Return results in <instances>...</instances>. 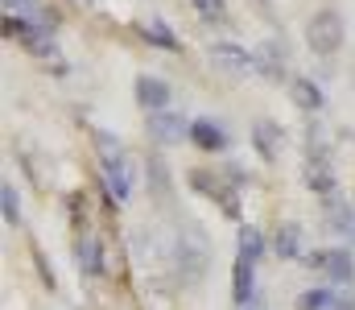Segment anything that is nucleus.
I'll list each match as a JSON object with an SVG mask.
<instances>
[{
    "mask_svg": "<svg viewBox=\"0 0 355 310\" xmlns=\"http://www.w3.org/2000/svg\"><path fill=\"white\" fill-rule=\"evenodd\" d=\"M306 42H310V50H314V54H322V58L339 54V46H343V17H339L335 8L314 12V17H310V25H306Z\"/></svg>",
    "mask_w": 355,
    "mask_h": 310,
    "instance_id": "f257e3e1",
    "label": "nucleus"
},
{
    "mask_svg": "<svg viewBox=\"0 0 355 310\" xmlns=\"http://www.w3.org/2000/svg\"><path fill=\"white\" fill-rule=\"evenodd\" d=\"M178 273H182V282H198L207 273V236L194 223L186 232H178Z\"/></svg>",
    "mask_w": 355,
    "mask_h": 310,
    "instance_id": "f03ea898",
    "label": "nucleus"
},
{
    "mask_svg": "<svg viewBox=\"0 0 355 310\" xmlns=\"http://www.w3.org/2000/svg\"><path fill=\"white\" fill-rule=\"evenodd\" d=\"M190 187L198 191V195H207L211 203L223 207V215L227 219H240V203H236V191L223 182V178H215L211 170H190Z\"/></svg>",
    "mask_w": 355,
    "mask_h": 310,
    "instance_id": "7ed1b4c3",
    "label": "nucleus"
},
{
    "mask_svg": "<svg viewBox=\"0 0 355 310\" xmlns=\"http://www.w3.org/2000/svg\"><path fill=\"white\" fill-rule=\"evenodd\" d=\"M306 265L322 269L331 282H343V286L355 277V261H352V252H343V248H314V252H306Z\"/></svg>",
    "mask_w": 355,
    "mask_h": 310,
    "instance_id": "20e7f679",
    "label": "nucleus"
},
{
    "mask_svg": "<svg viewBox=\"0 0 355 310\" xmlns=\"http://www.w3.org/2000/svg\"><path fill=\"white\" fill-rule=\"evenodd\" d=\"M232 302H236V310H248L257 302V261H248L240 252L232 265Z\"/></svg>",
    "mask_w": 355,
    "mask_h": 310,
    "instance_id": "39448f33",
    "label": "nucleus"
},
{
    "mask_svg": "<svg viewBox=\"0 0 355 310\" xmlns=\"http://www.w3.org/2000/svg\"><path fill=\"white\" fill-rule=\"evenodd\" d=\"M71 252H75V265H79V273L83 277H103V248H99V240L91 236V232H75V244H71Z\"/></svg>",
    "mask_w": 355,
    "mask_h": 310,
    "instance_id": "423d86ee",
    "label": "nucleus"
},
{
    "mask_svg": "<svg viewBox=\"0 0 355 310\" xmlns=\"http://www.w3.org/2000/svg\"><path fill=\"white\" fill-rule=\"evenodd\" d=\"M211 62L223 67L227 75H248V71H257V54H248V50L236 46V42H215V46H211Z\"/></svg>",
    "mask_w": 355,
    "mask_h": 310,
    "instance_id": "0eeeda50",
    "label": "nucleus"
},
{
    "mask_svg": "<svg viewBox=\"0 0 355 310\" xmlns=\"http://www.w3.org/2000/svg\"><path fill=\"white\" fill-rule=\"evenodd\" d=\"M99 170H103V182H107V191L116 195V203H128L132 182H128V170H124V153H120V149L99 153Z\"/></svg>",
    "mask_w": 355,
    "mask_h": 310,
    "instance_id": "6e6552de",
    "label": "nucleus"
},
{
    "mask_svg": "<svg viewBox=\"0 0 355 310\" xmlns=\"http://www.w3.org/2000/svg\"><path fill=\"white\" fill-rule=\"evenodd\" d=\"M149 137L157 145H178L182 137H190V120H182L178 112H149Z\"/></svg>",
    "mask_w": 355,
    "mask_h": 310,
    "instance_id": "1a4fd4ad",
    "label": "nucleus"
},
{
    "mask_svg": "<svg viewBox=\"0 0 355 310\" xmlns=\"http://www.w3.org/2000/svg\"><path fill=\"white\" fill-rule=\"evenodd\" d=\"M137 103L145 107V112H166L170 107V83L166 79H157V75H137Z\"/></svg>",
    "mask_w": 355,
    "mask_h": 310,
    "instance_id": "9d476101",
    "label": "nucleus"
},
{
    "mask_svg": "<svg viewBox=\"0 0 355 310\" xmlns=\"http://www.w3.org/2000/svg\"><path fill=\"white\" fill-rule=\"evenodd\" d=\"M190 141H194L198 149H207V153H223L232 137L223 132V124H219V120H207V116H198V120H190Z\"/></svg>",
    "mask_w": 355,
    "mask_h": 310,
    "instance_id": "9b49d317",
    "label": "nucleus"
},
{
    "mask_svg": "<svg viewBox=\"0 0 355 310\" xmlns=\"http://www.w3.org/2000/svg\"><path fill=\"white\" fill-rule=\"evenodd\" d=\"M252 145H257V153H261L265 162H277V157H281L285 137H281V128H277L272 120H261V124L252 128Z\"/></svg>",
    "mask_w": 355,
    "mask_h": 310,
    "instance_id": "f8f14e48",
    "label": "nucleus"
},
{
    "mask_svg": "<svg viewBox=\"0 0 355 310\" xmlns=\"http://www.w3.org/2000/svg\"><path fill=\"white\" fill-rule=\"evenodd\" d=\"M327 223H331V232H335V236H343V240L355 248V203L327 207Z\"/></svg>",
    "mask_w": 355,
    "mask_h": 310,
    "instance_id": "ddd939ff",
    "label": "nucleus"
},
{
    "mask_svg": "<svg viewBox=\"0 0 355 310\" xmlns=\"http://www.w3.org/2000/svg\"><path fill=\"white\" fill-rule=\"evenodd\" d=\"M272 252H277L281 261L302 257V227H297V223H281V227H277V240H272Z\"/></svg>",
    "mask_w": 355,
    "mask_h": 310,
    "instance_id": "4468645a",
    "label": "nucleus"
},
{
    "mask_svg": "<svg viewBox=\"0 0 355 310\" xmlns=\"http://www.w3.org/2000/svg\"><path fill=\"white\" fill-rule=\"evenodd\" d=\"M141 37H145L149 46H157V50H170V54H178V50H182V42H178L174 33H170V25H166L162 17H153V21L141 29Z\"/></svg>",
    "mask_w": 355,
    "mask_h": 310,
    "instance_id": "2eb2a0df",
    "label": "nucleus"
},
{
    "mask_svg": "<svg viewBox=\"0 0 355 310\" xmlns=\"http://www.w3.org/2000/svg\"><path fill=\"white\" fill-rule=\"evenodd\" d=\"M4 4H8V12H17V17L33 21L37 29H54V12H46L37 0H4Z\"/></svg>",
    "mask_w": 355,
    "mask_h": 310,
    "instance_id": "dca6fc26",
    "label": "nucleus"
},
{
    "mask_svg": "<svg viewBox=\"0 0 355 310\" xmlns=\"http://www.w3.org/2000/svg\"><path fill=\"white\" fill-rule=\"evenodd\" d=\"M293 103L302 107V112H318L322 107V87L314 83V79H293Z\"/></svg>",
    "mask_w": 355,
    "mask_h": 310,
    "instance_id": "f3484780",
    "label": "nucleus"
},
{
    "mask_svg": "<svg viewBox=\"0 0 355 310\" xmlns=\"http://www.w3.org/2000/svg\"><path fill=\"white\" fill-rule=\"evenodd\" d=\"M339 294L327 290V286H314V290H302L297 294V310H335Z\"/></svg>",
    "mask_w": 355,
    "mask_h": 310,
    "instance_id": "a211bd4d",
    "label": "nucleus"
},
{
    "mask_svg": "<svg viewBox=\"0 0 355 310\" xmlns=\"http://www.w3.org/2000/svg\"><path fill=\"white\" fill-rule=\"evenodd\" d=\"M145 174H149V182H153V191L162 195V199H170V170H166V162L153 153L149 162H145Z\"/></svg>",
    "mask_w": 355,
    "mask_h": 310,
    "instance_id": "6ab92c4d",
    "label": "nucleus"
},
{
    "mask_svg": "<svg viewBox=\"0 0 355 310\" xmlns=\"http://www.w3.org/2000/svg\"><path fill=\"white\" fill-rule=\"evenodd\" d=\"M257 71L268 75V79H285V62H281V54H277V46H272V42L257 54Z\"/></svg>",
    "mask_w": 355,
    "mask_h": 310,
    "instance_id": "aec40b11",
    "label": "nucleus"
},
{
    "mask_svg": "<svg viewBox=\"0 0 355 310\" xmlns=\"http://www.w3.org/2000/svg\"><path fill=\"white\" fill-rule=\"evenodd\" d=\"M240 257H248V261L265 257V236L257 227H240Z\"/></svg>",
    "mask_w": 355,
    "mask_h": 310,
    "instance_id": "412c9836",
    "label": "nucleus"
},
{
    "mask_svg": "<svg viewBox=\"0 0 355 310\" xmlns=\"http://www.w3.org/2000/svg\"><path fill=\"white\" fill-rule=\"evenodd\" d=\"M0 207H4V223L17 227V223H21V203H17V187H12V182L0 187Z\"/></svg>",
    "mask_w": 355,
    "mask_h": 310,
    "instance_id": "4be33fe9",
    "label": "nucleus"
},
{
    "mask_svg": "<svg viewBox=\"0 0 355 310\" xmlns=\"http://www.w3.org/2000/svg\"><path fill=\"white\" fill-rule=\"evenodd\" d=\"M190 4H194V12H198L202 21H211V25H223V21H227L223 0H190Z\"/></svg>",
    "mask_w": 355,
    "mask_h": 310,
    "instance_id": "5701e85b",
    "label": "nucleus"
},
{
    "mask_svg": "<svg viewBox=\"0 0 355 310\" xmlns=\"http://www.w3.org/2000/svg\"><path fill=\"white\" fill-rule=\"evenodd\" d=\"M33 265H37V273H42V282L54 290L58 282H54V273H50V265H46V257H42V248H33Z\"/></svg>",
    "mask_w": 355,
    "mask_h": 310,
    "instance_id": "b1692460",
    "label": "nucleus"
}]
</instances>
